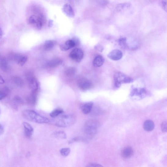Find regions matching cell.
Instances as JSON below:
<instances>
[{"label":"cell","mask_w":167,"mask_h":167,"mask_svg":"<svg viewBox=\"0 0 167 167\" xmlns=\"http://www.w3.org/2000/svg\"><path fill=\"white\" fill-rule=\"evenodd\" d=\"M63 11L65 15L70 18H73L75 16V13L72 7L69 3H66L64 5Z\"/></svg>","instance_id":"7c38bea8"},{"label":"cell","mask_w":167,"mask_h":167,"mask_svg":"<svg viewBox=\"0 0 167 167\" xmlns=\"http://www.w3.org/2000/svg\"><path fill=\"white\" fill-rule=\"evenodd\" d=\"M56 45V42L52 40H47L45 42L44 45V49L45 51H48L53 48Z\"/></svg>","instance_id":"d6986e66"},{"label":"cell","mask_w":167,"mask_h":167,"mask_svg":"<svg viewBox=\"0 0 167 167\" xmlns=\"http://www.w3.org/2000/svg\"><path fill=\"white\" fill-rule=\"evenodd\" d=\"M13 60L17 62L18 64L23 66L26 63L27 60V57L20 54H15L13 56Z\"/></svg>","instance_id":"4fadbf2b"},{"label":"cell","mask_w":167,"mask_h":167,"mask_svg":"<svg viewBox=\"0 0 167 167\" xmlns=\"http://www.w3.org/2000/svg\"><path fill=\"white\" fill-rule=\"evenodd\" d=\"M44 21V18L42 16L33 15L30 17L29 22L30 24L35 26L38 29L40 30L43 25Z\"/></svg>","instance_id":"52a82bcc"},{"label":"cell","mask_w":167,"mask_h":167,"mask_svg":"<svg viewBox=\"0 0 167 167\" xmlns=\"http://www.w3.org/2000/svg\"><path fill=\"white\" fill-rule=\"evenodd\" d=\"M80 40L78 38L74 37L73 39L66 41L60 45L61 50L66 51L80 45Z\"/></svg>","instance_id":"5b68a950"},{"label":"cell","mask_w":167,"mask_h":167,"mask_svg":"<svg viewBox=\"0 0 167 167\" xmlns=\"http://www.w3.org/2000/svg\"><path fill=\"white\" fill-rule=\"evenodd\" d=\"M13 101L18 105H22L23 102L20 96H16L13 98Z\"/></svg>","instance_id":"83f0119b"},{"label":"cell","mask_w":167,"mask_h":167,"mask_svg":"<svg viewBox=\"0 0 167 167\" xmlns=\"http://www.w3.org/2000/svg\"><path fill=\"white\" fill-rule=\"evenodd\" d=\"M78 85L79 88L84 91L92 89L93 86L91 80L85 78L79 79L78 82Z\"/></svg>","instance_id":"9c48e42d"},{"label":"cell","mask_w":167,"mask_h":167,"mask_svg":"<svg viewBox=\"0 0 167 167\" xmlns=\"http://www.w3.org/2000/svg\"><path fill=\"white\" fill-rule=\"evenodd\" d=\"M54 136L58 138L61 139H66L67 135L65 132L63 131H58L55 132L53 134Z\"/></svg>","instance_id":"603a6c76"},{"label":"cell","mask_w":167,"mask_h":167,"mask_svg":"<svg viewBox=\"0 0 167 167\" xmlns=\"http://www.w3.org/2000/svg\"><path fill=\"white\" fill-rule=\"evenodd\" d=\"M76 70L73 67H69L65 71V74L68 77H73L76 74Z\"/></svg>","instance_id":"cb8c5ba5"},{"label":"cell","mask_w":167,"mask_h":167,"mask_svg":"<svg viewBox=\"0 0 167 167\" xmlns=\"http://www.w3.org/2000/svg\"><path fill=\"white\" fill-rule=\"evenodd\" d=\"M105 60L101 55H99L95 57L93 61V64L95 67H99L103 65Z\"/></svg>","instance_id":"9a60e30c"},{"label":"cell","mask_w":167,"mask_h":167,"mask_svg":"<svg viewBox=\"0 0 167 167\" xmlns=\"http://www.w3.org/2000/svg\"><path fill=\"white\" fill-rule=\"evenodd\" d=\"M12 80L14 83L18 85L19 87L23 86L24 82L23 79L18 76H13Z\"/></svg>","instance_id":"7402d4cb"},{"label":"cell","mask_w":167,"mask_h":167,"mask_svg":"<svg viewBox=\"0 0 167 167\" xmlns=\"http://www.w3.org/2000/svg\"><path fill=\"white\" fill-rule=\"evenodd\" d=\"M4 82H5L4 79L2 76L0 75V84H3Z\"/></svg>","instance_id":"e575fe53"},{"label":"cell","mask_w":167,"mask_h":167,"mask_svg":"<svg viewBox=\"0 0 167 167\" xmlns=\"http://www.w3.org/2000/svg\"><path fill=\"white\" fill-rule=\"evenodd\" d=\"M118 42L120 45L123 49H125L128 46L127 44V39L126 37H122L118 39Z\"/></svg>","instance_id":"d4e9b609"},{"label":"cell","mask_w":167,"mask_h":167,"mask_svg":"<svg viewBox=\"0 0 167 167\" xmlns=\"http://www.w3.org/2000/svg\"><path fill=\"white\" fill-rule=\"evenodd\" d=\"M75 121L76 118L73 114H65L56 118L54 125L58 127L65 128L73 125Z\"/></svg>","instance_id":"7a4b0ae2"},{"label":"cell","mask_w":167,"mask_h":167,"mask_svg":"<svg viewBox=\"0 0 167 167\" xmlns=\"http://www.w3.org/2000/svg\"><path fill=\"white\" fill-rule=\"evenodd\" d=\"M53 25V21H52L51 20H50L49 21V27H51Z\"/></svg>","instance_id":"d590c367"},{"label":"cell","mask_w":167,"mask_h":167,"mask_svg":"<svg viewBox=\"0 0 167 167\" xmlns=\"http://www.w3.org/2000/svg\"><path fill=\"white\" fill-rule=\"evenodd\" d=\"M98 127L97 122L94 120H90L85 123L84 130L87 135H93L97 132Z\"/></svg>","instance_id":"277c9868"},{"label":"cell","mask_w":167,"mask_h":167,"mask_svg":"<svg viewBox=\"0 0 167 167\" xmlns=\"http://www.w3.org/2000/svg\"><path fill=\"white\" fill-rule=\"evenodd\" d=\"M63 60L59 58H55L49 61L47 64V67L53 68L59 65L62 63Z\"/></svg>","instance_id":"2e32d148"},{"label":"cell","mask_w":167,"mask_h":167,"mask_svg":"<svg viewBox=\"0 0 167 167\" xmlns=\"http://www.w3.org/2000/svg\"><path fill=\"white\" fill-rule=\"evenodd\" d=\"M155 125L153 122L150 120L146 121L144 123L143 128L144 130L147 132L152 131L154 129Z\"/></svg>","instance_id":"ac0fdd59"},{"label":"cell","mask_w":167,"mask_h":167,"mask_svg":"<svg viewBox=\"0 0 167 167\" xmlns=\"http://www.w3.org/2000/svg\"><path fill=\"white\" fill-rule=\"evenodd\" d=\"M26 79L32 92H37L39 84L34 74L31 73L27 74Z\"/></svg>","instance_id":"8992f818"},{"label":"cell","mask_w":167,"mask_h":167,"mask_svg":"<svg viewBox=\"0 0 167 167\" xmlns=\"http://www.w3.org/2000/svg\"><path fill=\"white\" fill-rule=\"evenodd\" d=\"M134 150L131 147H126L122 150L121 153L122 157L124 159L131 158L134 154Z\"/></svg>","instance_id":"8fae6325"},{"label":"cell","mask_w":167,"mask_h":167,"mask_svg":"<svg viewBox=\"0 0 167 167\" xmlns=\"http://www.w3.org/2000/svg\"><path fill=\"white\" fill-rule=\"evenodd\" d=\"M6 97L5 95H4L2 90H0V100H2Z\"/></svg>","instance_id":"d6a6232c"},{"label":"cell","mask_w":167,"mask_h":167,"mask_svg":"<svg viewBox=\"0 0 167 167\" xmlns=\"http://www.w3.org/2000/svg\"><path fill=\"white\" fill-rule=\"evenodd\" d=\"M4 132V129L2 125L0 124V136L2 135Z\"/></svg>","instance_id":"836d02e7"},{"label":"cell","mask_w":167,"mask_h":167,"mask_svg":"<svg viewBox=\"0 0 167 167\" xmlns=\"http://www.w3.org/2000/svg\"><path fill=\"white\" fill-rule=\"evenodd\" d=\"M1 108H0V114H1Z\"/></svg>","instance_id":"74e56055"},{"label":"cell","mask_w":167,"mask_h":167,"mask_svg":"<svg viewBox=\"0 0 167 167\" xmlns=\"http://www.w3.org/2000/svg\"><path fill=\"white\" fill-rule=\"evenodd\" d=\"M23 125L24 128L25 136L27 138H30L34 132L33 127L29 123L27 122H23Z\"/></svg>","instance_id":"5bb4252c"},{"label":"cell","mask_w":167,"mask_h":167,"mask_svg":"<svg viewBox=\"0 0 167 167\" xmlns=\"http://www.w3.org/2000/svg\"><path fill=\"white\" fill-rule=\"evenodd\" d=\"M36 92H32L27 98V103L32 105L35 104L36 102Z\"/></svg>","instance_id":"ffe728a7"},{"label":"cell","mask_w":167,"mask_h":167,"mask_svg":"<svg viewBox=\"0 0 167 167\" xmlns=\"http://www.w3.org/2000/svg\"><path fill=\"white\" fill-rule=\"evenodd\" d=\"M93 106V103L91 102L84 103L82 107V112L85 114H89L91 111Z\"/></svg>","instance_id":"e0dca14e"},{"label":"cell","mask_w":167,"mask_h":167,"mask_svg":"<svg viewBox=\"0 0 167 167\" xmlns=\"http://www.w3.org/2000/svg\"><path fill=\"white\" fill-rule=\"evenodd\" d=\"M84 56L83 51L79 48L74 49L69 55L70 58L76 63H80L83 59Z\"/></svg>","instance_id":"ba28073f"},{"label":"cell","mask_w":167,"mask_h":167,"mask_svg":"<svg viewBox=\"0 0 167 167\" xmlns=\"http://www.w3.org/2000/svg\"><path fill=\"white\" fill-rule=\"evenodd\" d=\"M64 111L63 110L60 109H57L52 112L50 114V117L52 118H55L61 114L63 113Z\"/></svg>","instance_id":"484cf974"},{"label":"cell","mask_w":167,"mask_h":167,"mask_svg":"<svg viewBox=\"0 0 167 167\" xmlns=\"http://www.w3.org/2000/svg\"><path fill=\"white\" fill-rule=\"evenodd\" d=\"M94 48L95 49L98 51L102 52L103 50V47L101 45L98 44L95 45L94 47Z\"/></svg>","instance_id":"f1b7e54d"},{"label":"cell","mask_w":167,"mask_h":167,"mask_svg":"<svg viewBox=\"0 0 167 167\" xmlns=\"http://www.w3.org/2000/svg\"><path fill=\"white\" fill-rule=\"evenodd\" d=\"M114 85L118 88L122 83H130L133 82V79L129 76L120 72L114 74Z\"/></svg>","instance_id":"3957f363"},{"label":"cell","mask_w":167,"mask_h":167,"mask_svg":"<svg viewBox=\"0 0 167 167\" xmlns=\"http://www.w3.org/2000/svg\"><path fill=\"white\" fill-rule=\"evenodd\" d=\"M2 35V31L1 28L0 27V39H1Z\"/></svg>","instance_id":"8d00e7d4"},{"label":"cell","mask_w":167,"mask_h":167,"mask_svg":"<svg viewBox=\"0 0 167 167\" xmlns=\"http://www.w3.org/2000/svg\"><path fill=\"white\" fill-rule=\"evenodd\" d=\"M86 167H103L102 165L97 164L90 163L88 164Z\"/></svg>","instance_id":"4dcf8cb0"},{"label":"cell","mask_w":167,"mask_h":167,"mask_svg":"<svg viewBox=\"0 0 167 167\" xmlns=\"http://www.w3.org/2000/svg\"><path fill=\"white\" fill-rule=\"evenodd\" d=\"M161 5L165 11L167 10V1H162L161 2Z\"/></svg>","instance_id":"1f68e13d"},{"label":"cell","mask_w":167,"mask_h":167,"mask_svg":"<svg viewBox=\"0 0 167 167\" xmlns=\"http://www.w3.org/2000/svg\"><path fill=\"white\" fill-rule=\"evenodd\" d=\"M0 68L4 71H7L9 69L8 65L5 59L2 58L0 60Z\"/></svg>","instance_id":"44dd1931"},{"label":"cell","mask_w":167,"mask_h":167,"mask_svg":"<svg viewBox=\"0 0 167 167\" xmlns=\"http://www.w3.org/2000/svg\"><path fill=\"white\" fill-rule=\"evenodd\" d=\"M60 152L62 156L66 157L68 156L71 152V150L69 148H63L60 149Z\"/></svg>","instance_id":"4316f807"},{"label":"cell","mask_w":167,"mask_h":167,"mask_svg":"<svg viewBox=\"0 0 167 167\" xmlns=\"http://www.w3.org/2000/svg\"><path fill=\"white\" fill-rule=\"evenodd\" d=\"M122 56V52L118 49L112 51L107 55L109 58L114 61H117L121 60Z\"/></svg>","instance_id":"30bf717a"},{"label":"cell","mask_w":167,"mask_h":167,"mask_svg":"<svg viewBox=\"0 0 167 167\" xmlns=\"http://www.w3.org/2000/svg\"><path fill=\"white\" fill-rule=\"evenodd\" d=\"M22 114L27 120L38 123H47L49 122L48 118L40 115L33 110H26L23 111Z\"/></svg>","instance_id":"6da1fadb"},{"label":"cell","mask_w":167,"mask_h":167,"mask_svg":"<svg viewBox=\"0 0 167 167\" xmlns=\"http://www.w3.org/2000/svg\"><path fill=\"white\" fill-rule=\"evenodd\" d=\"M167 122L166 121H164L161 124V129L162 131L165 132L167 131Z\"/></svg>","instance_id":"f546056e"}]
</instances>
